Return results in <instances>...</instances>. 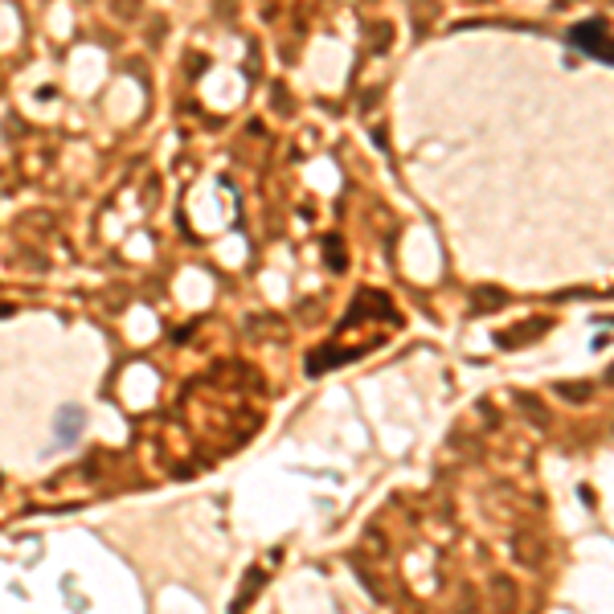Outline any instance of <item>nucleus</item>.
<instances>
[{
  "mask_svg": "<svg viewBox=\"0 0 614 614\" xmlns=\"http://www.w3.org/2000/svg\"><path fill=\"white\" fill-rule=\"evenodd\" d=\"M78 430H83V414H78V410H66V414L58 418V438L74 443V438H78Z\"/></svg>",
  "mask_w": 614,
  "mask_h": 614,
  "instance_id": "obj_1",
  "label": "nucleus"
}]
</instances>
